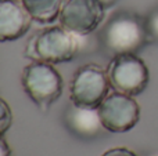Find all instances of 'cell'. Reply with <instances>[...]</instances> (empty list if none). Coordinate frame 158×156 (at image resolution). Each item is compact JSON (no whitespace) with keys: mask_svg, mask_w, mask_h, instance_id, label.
I'll return each instance as SVG.
<instances>
[{"mask_svg":"<svg viewBox=\"0 0 158 156\" xmlns=\"http://www.w3.org/2000/svg\"><path fill=\"white\" fill-rule=\"evenodd\" d=\"M101 44L112 55L135 53L147 43L144 19L129 11L114 14L101 30Z\"/></svg>","mask_w":158,"mask_h":156,"instance_id":"6da1fadb","label":"cell"},{"mask_svg":"<svg viewBox=\"0 0 158 156\" xmlns=\"http://www.w3.org/2000/svg\"><path fill=\"white\" fill-rule=\"evenodd\" d=\"M78 51L77 35L58 25L35 33L27 44L25 55L32 61L57 65L72 61L78 55Z\"/></svg>","mask_w":158,"mask_h":156,"instance_id":"7a4b0ae2","label":"cell"},{"mask_svg":"<svg viewBox=\"0 0 158 156\" xmlns=\"http://www.w3.org/2000/svg\"><path fill=\"white\" fill-rule=\"evenodd\" d=\"M21 84L27 96L40 109L47 111L63 94V77L54 65L32 61L21 73Z\"/></svg>","mask_w":158,"mask_h":156,"instance_id":"3957f363","label":"cell"},{"mask_svg":"<svg viewBox=\"0 0 158 156\" xmlns=\"http://www.w3.org/2000/svg\"><path fill=\"white\" fill-rule=\"evenodd\" d=\"M111 84L107 69L97 64H86L75 71L69 83V99L82 108H98L108 96Z\"/></svg>","mask_w":158,"mask_h":156,"instance_id":"277c9868","label":"cell"},{"mask_svg":"<svg viewBox=\"0 0 158 156\" xmlns=\"http://www.w3.org/2000/svg\"><path fill=\"white\" fill-rule=\"evenodd\" d=\"M107 75L112 90L132 97L143 93L150 80L147 65L135 53L114 55L108 64Z\"/></svg>","mask_w":158,"mask_h":156,"instance_id":"5b68a950","label":"cell"},{"mask_svg":"<svg viewBox=\"0 0 158 156\" xmlns=\"http://www.w3.org/2000/svg\"><path fill=\"white\" fill-rule=\"evenodd\" d=\"M101 123L110 133H126L140 119V107L132 96L118 91L108 93L97 108Z\"/></svg>","mask_w":158,"mask_h":156,"instance_id":"8992f818","label":"cell"},{"mask_svg":"<svg viewBox=\"0 0 158 156\" xmlns=\"http://www.w3.org/2000/svg\"><path fill=\"white\" fill-rule=\"evenodd\" d=\"M106 6L100 0H64L58 21L77 36L93 33L103 22Z\"/></svg>","mask_w":158,"mask_h":156,"instance_id":"52a82bcc","label":"cell"},{"mask_svg":"<svg viewBox=\"0 0 158 156\" xmlns=\"http://www.w3.org/2000/svg\"><path fill=\"white\" fill-rule=\"evenodd\" d=\"M31 22L32 18L19 0H0V43L22 37Z\"/></svg>","mask_w":158,"mask_h":156,"instance_id":"ba28073f","label":"cell"},{"mask_svg":"<svg viewBox=\"0 0 158 156\" xmlns=\"http://www.w3.org/2000/svg\"><path fill=\"white\" fill-rule=\"evenodd\" d=\"M64 123L72 134L82 140H93L106 130L97 108H82L74 104L67 109Z\"/></svg>","mask_w":158,"mask_h":156,"instance_id":"9c48e42d","label":"cell"},{"mask_svg":"<svg viewBox=\"0 0 158 156\" xmlns=\"http://www.w3.org/2000/svg\"><path fill=\"white\" fill-rule=\"evenodd\" d=\"M31 15L32 21L39 24H52L58 19L64 0H19Z\"/></svg>","mask_w":158,"mask_h":156,"instance_id":"30bf717a","label":"cell"},{"mask_svg":"<svg viewBox=\"0 0 158 156\" xmlns=\"http://www.w3.org/2000/svg\"><path fill=\"white\" fill-rule=\"evenodd\" d=\"M144 25L147 32V40L158 44V8L153 10L147 15V18H144Z\"/></svg>","mask_w":158,"mask_h":156,"instance_id":"8fae6325","label":"cell"},{"mask_svg":"<svg viewBox=\"0 0 158 156\" xmlns=\"http://www.w3.org/2000/svg\"><path fill=\"white\" fill-rule=\"evenodd\" d=\"M13 124V112L11 108L4 99L0 97V134L4 135V133Z\"/></svg>","mask_w":158,"mask_h":156,"instance_id":"7c38bea8","label":"cell"},{"mask_svg":"<svg viewBox=\"0 0 158 156\" xmlns=\"http://www.w3.org/2000/svg\"><path fill=\"white\" fill-rule=\"evenodd\" d=\"M101 156H137V155L128 148H111L104 152Z\"/></svg>","mask_w":158,"mask_h":156,"instance_id":"4fadbf2b","label":"cell"},{"mask_svg":"<svg viewBox=\"0 0 158 156\" xmlns=\"http://www.w3.org/2000/svg\"><path fill=\"white\" fill-rule=\"evenodd\" d=\"M0 156H11V148L3 134H0Z\"/></svg>","mask_w":158,"mask_h":156,"instance_id":"5bb4252c","label":"cell"},{"mask_svg":"<svg viewBox=\"0 0 158 156\" xmlns=\"http://www.w3.org/2000/svg\"><path fill=\"white\" fill-rule=\"evenodd\" d=\"M100 2L103 3V4L106 6V7H110V6H112L114 3H117L118 0H100Z\"/></svg>","mask_w":158,"mask_h":156,"instance_id":"9a60e30c","label":"cell"}]
</instances>
